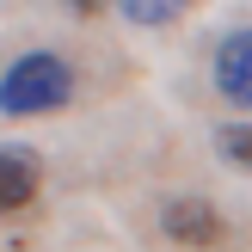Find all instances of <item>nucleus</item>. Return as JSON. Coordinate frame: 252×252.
<instances>
[{"label":"nucleus","instance_id":"nucleus-1","mask_svg":"<svg viewBox=\"0 0 252 252\" xmlns=\"http://www.w3.org/2000/svg\"><path fill=\"white\" fill-rule=\"evenodd\" d=\"M74 98V68L56 49H31L0 74V111L6 117H49Z\"/></svg>","mask_w":252,"mask_h":252},{"label":"nucleus","instance_id":"nucleus-2","mask_svg":"<svg viewBox=\"0 0 252 252\" xmlns=\"http://www.w3.org/2000/svg\"><path fill=\"white\" fill-rule=\"evenodd\" d=\"M160 228H166V240H179V246H191V252H203V246H221V216H216V203H203V197H172L166 209H160Z\"/></svg>","mask_w":252,"mask_h":252},{"label":"nucleus","instance_id":"nucleus-3","mask_svg":"<svg viewBox=\"0 0 252 252\" xmlns=\"http://www.w3.org/2000/svg\"><path fill=\"white\" fill-rule=\"evenodd\" d=\"M216 86L234 105H252V25L246 31H228L216 43Z\"/></svg>","mask_w":252,"mask_h":252},{"label":"nucleus","instance_id":"nucleus-4","mask_svg":"<svg viewBox=\"0 0 252 252\" xmlns=\"http://www.w3.org/2000/svg\"><path fill=\"white\" fill-rule=\"evenodd\" d=\"M37 185H43V172H37L31 148H0V216L25 209L37 197Z\"/></svg>","mask_w":252,"mask_h":252},{"label":"nucleus","instance_id":"nucleus-5","mask_svg":"<svg viewBox=\"0 0 252 252\" xmlns=\"http://www.w3.org/2000/svg\"><path fill=\"white\" fill-rule=\"evenodd\" d=\"M216 148H221L228 166L252 172V123H221V129H216Z\"/></svg>","mask_w":252,"mask_h":252},{"label":"nucleus","instance_id":"nucleus-6","mask_svg":"<svg viewBox=\"0 0 252 252\" xmlns=\"http://www.w3.org/2000/svg\"><path fill=\"white\" fill-rule=\"evenodd\" d=\"M185 6H172V0H123V19L129 25H172Z\"/></svg>","mask_w":252,"mask_h":252}]
</instances>
